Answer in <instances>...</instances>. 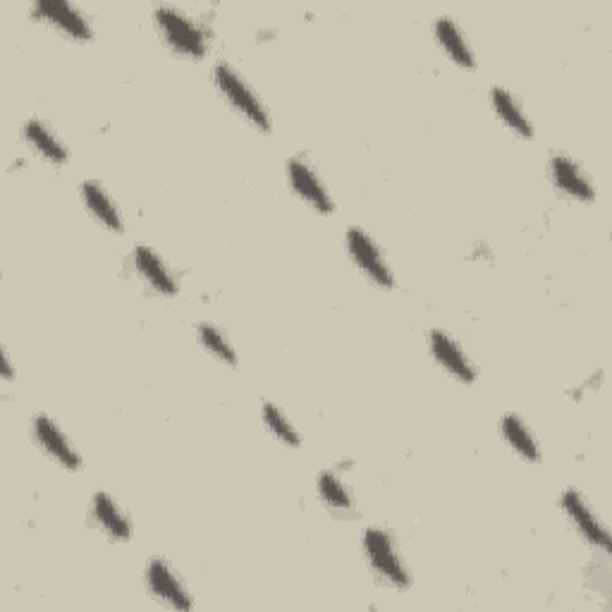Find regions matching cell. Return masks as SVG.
Returning a JSON list of instances; mask_svg holds the SVG:
<instances>
[{
	"instance_id": "4fadbf2b",
	"label": "cell",
	"mask_w": 612,
	"mask_h": 612,
	"mask_svg": "<svg viewBox=\"0 0 612 612\" xmlns=\"http://www.w3.org/2000/svg\"><path fill=\"white\" fill-rule=\"evenodd\" d=\"M22 135H24V141L29 144V149L34 151L37 156H41L46 160V164L66 166L68 160H70L68 147H66V144H62V139L53 132V127L48 125L46 120L29 118L22 125Z\"/></svg>"
},
{
	"instance_id": "7402d4cb",
	"label": "cell",
	"mask_w": 612,
	"mask_h": 612,
	"mask_svg": "<svg viewBox=\"0 0 612 612\" xmlns=\"http://www.w3.org/2000/svg\"><path fill=\"white\" fill-rule=\"evenodd\" d=\"M0 376H3L6 383H10L14 378V366H12L8 347H3V364H0Z\"/></svg>"
},
{
	"instance_id": "d6986e66",
	"label": "cell",
	"mask_w": 612,
	"mask_h": 612,
	"mask_svg": "<svg viewBox=\"0 0 612 612\" xmlns=\"http://www.w3.org/2000/svg\"><path fill=\"white\" fill-rule=\"evenodd\" d=\"M501 433L505 443L510 445V450L514 455H520L522 460L526 462H534L539 464L543 460V453H541V445L536 441L534 433H531V428L526 426L524 418L520 414H505L501 418Z\"/></svg>"
},
{
	"instance_id": "5b68a950",
	"label": "cell",
	"mask_w": 612,
	"mask_h": 612,
	"mask_svg": "<svg viewBox=\"0 0 612 612\" xmlns=\"http://www.w3.org/2000/svg\"><path fill=\"white\" fill-rule=\"evenodd\" d=\"M287 180L289 187H293L295 195L306 204L312 206L316 214L320 216H330L335 214V201L330 197L328 187L320 180L316 168L312 166L309 158L304 156H293L287 160Z\"/></svg>"
},
{
	"instance_id": "277c9868",
	"label": "cell",
	"mask_w": 612,
	"mask_h": 612,
	"mask_svg": "<svg viewBox=\"0 0 612 612\" xmlns=\"http://www.w3.org/2000/svg\"><path fill=\"white\" fill-rule=\"evenodd\" d=\"M345 245L352 264L359 268V273L368 283H374L381 289L395 287V273L372 235L362 228H349L345 235Z\"/></svg>"
},
{
	"instance_id": "e0dca14e",
	"label": "cell",
	"mask_w": 612,
	"mask_h": 612,
	"mask_svg": "<svg viewBox=\"0 0 612 612\" xmlns=\"http://www.w3.org/2000/svg\"><path fill=\"white\" fill-rule=\"evenodd\" d=\"M316 491L320 503H324L333 514H337V517H352L354 510H357V505H354V495L340 472H320L316 478Z\"/></svg>"
},
{
	"instance_id": "3957f363",
	"label": "cell",
	"mask_w": 612,
	"mask_h": 612,
	"mask_svg": "<svg viewBox=\"0 0 612 612\" xmlns=\"http://www.w3.org/2000/svg\"><path fill=\"white\" fill-rule=\"evenodd\" d=\"M214 82L223 99L237 110V116L245 118L259 132H270L268 108L264 106L259 96H256V91L251 89L247 79L241 77L228 60L216 62Z\"/></svg>"
},
{
	"instance_id": "52a82bcc",
	"label": "cell",
	"mask_w": 612,
	"mask_h": 612,
	"mask_svg": "<svg viewBox=\"0 0 612 612\" xmlns=\"http://www.w3.org/2000/svg\"><path fill=\"white\" fill-rule=\"evenodd\" d=\"M31 436H34L43 453L66 472L82 470V455H79V450L66 436V431H62L51 416L37 414L31 418Z\"/></svg>"
},
{
	"instance_id": "7a4b0ae2",
	"label": "cell",
	"mask_w": 612,
	"mask_h": 612,
	"mask_svg": "<svg viewBox=\"0 0 612 612\" xmlns=\"http://www.w3.org/2000/svg\"><path fill=\"white\" fill-rule=\"evenodd\" d=\"M154 22L158 34L182 58L201 60L208 53V34L206 29L189 14L175 6H158L154 10Z\"/></svg>"
},
{
	"instance_id": "30bf717a",
	"label": "cell",
	"mask_w": 612,
	"mask_h": 612,
	"mask_svg": "<svg viewBox=\"0 0 612 612\" xmlns=\"http://www.w3.org/2000/svg\"><path fill=\"white\" fill-rule=\"evenodd\" d=\"M547 172H551V180L560 189V195H565L567 199L593 204L595 197H599L589 172L567 154H553L551 160H547Z\"/></svg>"
},
{
	"instance_id": "ac0fdd59",
	"label": "cell",
	"mask_w": 612,
	"mask_h": 612,
	"mask_svg": "<svg viewBox=\"0 0 612 612\" xmlns=\"http://www.w3.org/2000/svg\"><path fill=\"white\" fill-rule=\"evenodd\" d=\"M491 106L495 110V116L503 120V125L510 132H514L522 139H534V125H531L522 103L514 99L512 91H507L505 87H493L491 89Z\"/></svg>"
},
{
	"instance_id": "6da1fadb",
	"label": "cell",
	"mask_w": 612,
	"mask_h": 612,
	"mask_svg": "<svg viewBox=\"0 0 612 612\" xmlns=\"http://www.w3.org/2000/svg\"><path fill=\"white\" fill-rule=\"evenodd\" d=\"M362 547H364V557L368 562V567H372V572L385 586L397 591H407L412 586V574L405 565V560H402L397 543L388 529L368 526L364 531Z\"/></svg>"
},
{
	"instance_id": "8992f818",
	"label": "cell",
	"mask_w": 612,
	"mask_h": 612,
	"mask_svg": "<svg viewBox=\"0 0 612 612\" xmlns=\"http://www.w3.org/2000/svg\"><path fill=\"white\" fill-rule=\"evenodd\" d=\"M560 507H562V512H565V517L572 524V529L579 536H582V541H586L591 547H595V551H601V553L610 551L608 529L603 526L599 514H595V510L589 505V501L582 493H579L576 488H567L560 495Z\"/></svg>"
},
{
	"instance_id": "ffe728a7",
	"label": "cell",
	"mask_w": 612,
	"mask_h": 612,
	"mask_svg": "<svg viewBox=\"0 0 612 612\" xmlns=\"http://www.w3.org/2000/svg\"><path fill=\"white\" fill-rule=\"evenodd\" d=\"M261 418H264V426L268 428L270 436L276 438L280 445L293 447V450H297L302 445L299 431L295 428V424L289 422V418L276 405H273V402H264V405H261Z\"/></svg>"
},
{
	"instance_id": "9a60e30c",
	"label": "cell",
	"mask_w": 612,
	"mask_h": 612,
	"mask_svg": "<svg viewBox=\"0 0 612 612\" xmlns=\"http://www.w3.org/2000/svg\"><path fill=\"white\" fill-rule=\"evenodd\" d=\"M433 37H436L438 46L443 48V53L447 56L450 62H455L462 70H474L476 68V58L470 41H466L464 31L453 18H438L433 22Z\"/></svg>"
},
{
	"instance_id": "5bb4252c",
	"label": "cell",
	"mask_w": 612,
	"mask_h": 612,
	"mask_svg": "<svg viewBox=\"0 0 612 612\" xmlns=\"http://www.w3.org/2000/svg\"><path fill=\"white\" fill-rule=\"evenodd\" d=\"M91 520L110 541L127 543L132 539V524H130V520H127V514L116 503V497L103 493V491L93 493V497H91Z\"/></svg>"
},
{
	"instance_id": "8fae6325",
	"label": "cell",
	"mask_w": 612,
	"mask_h": 612,
	"mask_svg": "<svg viewBox=\"0 0 612 612\" xmlns=\"http://www.w3.org/2000/svg\"><path fill=\"white\" fill-rule=\"evenodd\" d=\"M31 10H34V18L58 29L60 34H66L72 41L87 43L93 37L87 14L70 3H62V0H39Z\"/></svg>"
},
{
	"instance_id": "44dd1931",
	"label": "cell",
	"mask_w": 612,
	"mask_h": 612,
	"mask_svg": "<svg viewBox=\"0 0 612 612\" xmlns=\"http://www.w3.org/2000/svg\"><path fill=\"white\" fill-rule=\"evenodd\" d=\"M197 337H199L201 347H204L208 354H211V357H216L220 364H225V366H237V364H239L235 347L230 345L228 337L223 335V330L216 328L214 324H199Z\"/></svg>"
},
{
	"instance_id": "9c48e42d",
	"label": "cell",
	"mask_w": 612,
	"mask_h": 612,
	"mask_svg": "<svg viewBox=\"0 0 612 612\" xmlns=\"http://www.w3.org/2000/svg\"><path fill=\"white\" fill-rule=\"evenodd\" d=\"M144 582L160 605L172 608V610H191L195 601H191L189 591L185 589L182 579L168 565L166 560H149L147 570H144Z\"/></svg>"
},
{
	"instance_id": "7c38bea8",
	"label": "cell",
	"mask_w": 612,
	"mask_h": 612,
	"mask_svg": "<svg viewBox=\"0 0 612 612\" xmlns=\"http://www.w3.org/2000/svg\"><path fill=\"white\" fill-rule=\"evenodd\" d=\"M132 264H135V270L139 273V278L147 283L151 293L160 297H175L180 293V283H177L175 273L168 268L164 256H160L154 247H147V245L135 247Z\"/></svg>"
},
{
	"instance_id": "ba28073f",
	"label": "cell",
	"mask_w": 612,
	"mask_h": 612,
	"mask_svg": "<svg viewBox=\"0 0 612 612\" xmlns=\"http://www.w3.org/2000/svg\"><path fill=\"white\" fill-rule=\"evenodd\" d=\"M428 349L433 362H436L443 372L453 376L455 381L472 385L478 378V372L474 362L470 359V354L464 352V347L447 330L433 328L428 333Z\"/></svg>"
},
{
	"instance_id": "2e32d148",
	"label": "cell",
	"mask_w": 612,
	"mask_h": 612,
	"mask_svg": "<svg viewBox=\"0 0 612 612\" xmlns=\"http://www.w3.org/2000/svg\"><path fill=\"white\" fill-rule=\"evenodd\" d=\"M79 191H82V201L87 206V211L99 220L106 230L110 233H125V220H122V214L118 204L112 201V197L106 191V187L99 182V180H85L82 187H79Z\"/></svg>"
}]
</instances>
